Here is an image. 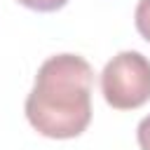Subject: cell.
Returning a JSON list of instances; mask_svg holds the SVG:
<instances>
[{"instance_id": "6da1fadb", "label": "cell", "mask_w": 150, "mask_h": 150, "mask_svg": "<svg viewBox=\"0 0 150 150\" xmlns=\"http://www.w3.org/2000/svg\"><path fill=\"white\" fill-rule=\"evenodd\" d=\"M94 70L77 54L49 56L26 98L30 127L47 138H75L91 122Z\"/></svg>"}, {"instance_id": "3957f363", "label": "cell", "mask_w": 150, "mask_h": 150, "mask_svg": "<svg viewBox=\"0 0 150 150\" xmlns=\"http://www.w3.org/2000/svg\"><path fill=\"white\" fill-rule=\"evenodd\" d=\"M134 23H136V30L150 42V0H138L134 12Z\"/></svg>"}, {"instance_id": "5b68a950", "label": "cell", "mask_w": 150, "mask_h": 150, "mask_svg": "<svg viewBox=\"0 0 150 150\" xmlns=\"http://www.w3.org/2000/svg\"><path fill=\"white\" fill-rule=\"evenodd\" d=\"M136 138H138V145H141V150H150V115H145V117L138 122Z\"/></svg>"}, {"instance_id": "277c9868", "label": "cell", "mask_w": 150, "mask_h": 150, "mask_svg": "<svg viewBox=\"0 0 150 150\" xmlns=\"http://www.w3.org/2000/svg\"><path fill=\"white\" fill-rule=\"evenodd\" d=\"M19 2L23 7H28V9H35V12H56L68 0H19Z\"/></svg>"}, {"instance_id": "7a4b0ae2", "label": "cell", "mask_w": 150, "mask_h": 150, "mask_svg": "<svg viewBox=\"0 0 150 150\" xmlns=\"http://www.w3.org/2000/svg\"><path fill=\"white\" fill-rule=\"evenodd\" d=\"M101 91L108 105L134 110L150 101V61L141 52L127 49L112 56L101 73Z\"/></svg>"}]
</instances>
